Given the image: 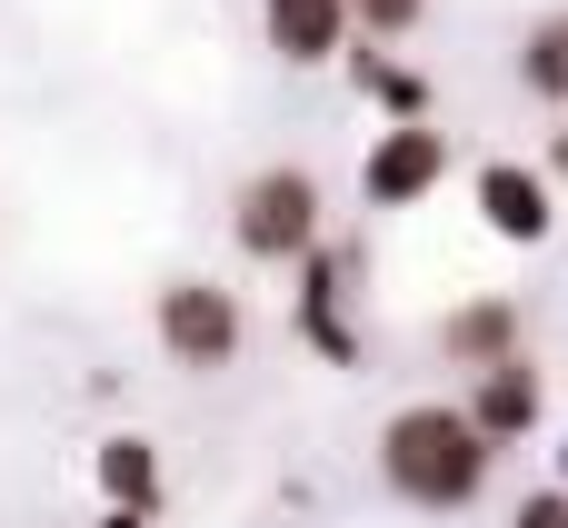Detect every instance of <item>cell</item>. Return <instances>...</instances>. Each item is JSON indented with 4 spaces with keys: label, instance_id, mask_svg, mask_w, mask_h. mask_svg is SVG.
Wrapping results in <instances>:
<instances>
[{
    "label": "cell",
    "instance_id": "cell-6",
    "mask_svg": "<svg viewBox=\"0 0 568 528\" xmlns=\"http://www.w3.org/2000/svg\"><path fill=\"white\" fill-rule=\"evenodd\" d=\"M469 200H479L489 240H509V250H539V240L559 230V180H549V170H529V160H479Z\"/></svg>",
    "mask_w": 568,
    "mask_h": 528
},
{
    "label": "cell",
    "instance_id": "cell-5",
    "mask_svg": "<svg viewBox=\"0 0 568 528\" xmlns=\"http://www.w3.org/2000/svg\"><path fill=\"white\" fill-rule=\"evenodd\" d=\"M439 180H449V130H429V120H389L369 140V160H359V200L369 210H419Z\"/></svg>",
    "mask_w": 568,
    "mask_h": 528
},
{
    "label": "cell",
    "instance_id": "cell-11",
    "mask_svg": "<svg viewBox=\"0 0 568 528\" xmlns=\"http://www.w3.org/2000/svg\"><path fill=\"white\" fill-rule=\"evenodd\" d=\"M349 80L389 110V120H429V70H409V60H389L379 40H349Z\"/></svg>",
    "mask_w": 568,
    "mask_h": 528
},
{
    "label": "cell",
    "instance_id": "cell-2",
    "mask_svg": "<svg viewBox=\"0 0 568 528\" xmlns=\"http://www.w3.org/2000/svg\"><path fill=\"white\" fill-rule=\"evenodd\" d=\"M230 240H240L250 270H300V260L329 240V190H320L300 160H270V170L240 180V200H230Z\"/></svg>",
    "mask_w": 568,
    "mask_h": 528
},
{
    "label": "cell",
    "instance_id": "cell-9",
    "mask_svg": "<svg viewBox=\"0 0 568 528\" xmlns=\"http://www.w3.org/2000/svg\"><path fill=\"white\" fill-rule=\"evenodd\" d=\"M90 489H100V509H170V459H160V439H140V429H110L100 449H90Z\"/></svg>",
    "mask_w": 568,
    "mask_h": 528
},
{
    "label": "cell",
    "instance_id": "cell-12",
    "mask_svg": "<svg viewBox=\"0 0 568 528\" xmlns=\"http://www.w3.org/2000/svg\"><path fill=\"white\" fill-rule=\"evenodd\" d=\"M519 90L549 100V110H568V10H539L519 30Z\"/></svg>",
    "mask_w": 568,
    "mask_h": 528
},
{
    "label": "cell",
    "instance_id": "cell-1",
    "mask_svg": "<svg viewBox=\"0 0 568 528\" xmlns=\"http://www.w3.org/2000/svg\"><path fill=\"white\" fill-rule=\"evenodd\" d=\"M489 469H499V449H489V429L459 399H409V409L379 419V479L409 509H439L449 519V509H469L489 489Z\"/></svg>",
    "mask_w": 568,
    "mask_h": 528
},
{
    "label": "cell",
    "instance_id": "cell-15",
    "mask_svg": "<svg viewBox=\"0 0 568 528\" xmlns=\"http://www.w3.org/2000/svg\"><path fill=\"white\" fill-rule=\"evenodd\" d=\"M90 528H160V519H150V509H100Z\"/></svg>",
    "mask_w": 568,
    "mask_h": 528
},
{
    "label": "cell",
    "instance_id": "cell-13",
    "mask_svg": "<svg viewBox=\"0 0 568 528\" xmlns=\"http://www.w3.org/2000/svg\"><path fill=\"white\" fill-rule=\"evenodd\" d=\"M349 20H359V40L389 50V40H409V30L429 20V0H349Z\"/></svg>",
    "mask_w": 568,
    "mask_h": 528
},
{
    "label": "cell",
    "instance_id": "cell-7",
    "mask_svg": "<svg viewBox=\"0 0 568 528\" xmlns=\"http://www.w3.org/2000/svg\"><path fill=\"white\" fill-rule=\"evenodd\" d=\"M260 40L290 70H329V60H349L359 20H349V0H260Z\"/></svg>",
    "mask_w": 568,
    "mask_h": 528
},
{
    "label": "cell",
    "instance_id": "cell-4",
    "mask_svg": "<svg viewBox=\"0 0 568 528\" xmlns=\"http://www.w3.org/2000/svg\"><path fill=\"white\" fill-rule=\"evenodd\" d=\"M349 299H359V250H349V240H320V250L300 260L290 329H300V349H310V359H329V369H359V359H369V349H359Z\"/></svg>",
    "mask_w": 568,
    "mask_h": 528
},
{
    "label": "cell",
    "instance_id": "cell-3",
    "mask_svg": "<svg viewBox=\"0 0 568 528\" xmlns=\"http://www.w3.org/2000/svg\"><path fill=\"white\" fill-rule=\"evenodd\" d=\"M150 339L170 349V369L210 379V369H230V359L250 349V309H240V290H220V280H170V290L150 299Z\"/></svg>",
    "mask_w": 568,
    "mask_h": 528
},
{
    "label": "cell",
    "instance_id": "cell-16",
    "mask_svg": "<svg viewBox=\"0 0 568 528\" xmlns=\"http://www.w3.org/2000/svg\"><path fill=\"white\" fill-rule=\"evenodd\" d=\"M559 489H568V449H559Z\"/></svg>",
    "mask_w": 568,
    "mask_h": 528
},
{
    "label": "cell",
    "instance_id": "cell-14",
    "mask_svg": "<svg viewBox=\"0 0 568 528\" xmlns=\"http://www.w3.org/2000/svg\"><path fill=\"white\" fill-rule=\"evenodd\" d=\"M509 528H568V489L549 479V489H529L519 509H509Z\"/></svg>",
    "mask_w": 568,
    "mask_h": 528
},
{
    "label": "cell",
    "instance_id": "cell-10",
    "mask_svg": "<svg viewBox=\"0 0 568 528\" xmlns=\"http://www.w3.org/2000/svg\"><path fill=\"white\" fill-rule=\"evenodd\" d=\"M519 299H499V290H479V299H459L449 319H439V349H449V369H499V359H519Z\"/></svg>",
    "mask_w": 568,
    "mask_h": 528
},
{
    "label": "cell",
    "instance_id": "cell-8",
    "mask_svg": "<svg viewBox=\"0 0 568 528\" xmlns=\"http://www.w3.org/2000/svg\"><path fill=\"white\" fill-rule=\"evenodd\" d=\"M479 429H489V449H519V439H539V419H549V379L529 369V359H499V369H469V399H459Z\"/></svg>",
    "mask_w": 568,
    "mask_h": 528
}]
</instances>
